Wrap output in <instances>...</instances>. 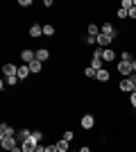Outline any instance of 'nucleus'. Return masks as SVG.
Masks as SVG:
<instances>
[{
	"instance_id": "f257e3e1",
	"label": "nucleus",
	"mask_w": 136,
	"mask_h": 152,
	"mask_svg": "<svg viewBox=\"0 0 136 152\" xmlns=\"http://www.w3.org/2000/svg\"><path fill=\"white\" fill-rule=\"evenodd\" d=\"M91 68H95V70H102V68H104L102 48H95V52H93V57H91Z\"/></svg>"
},
{
	"instance_id": "f03ea898",
	"label": "nucleus",
	"mask_w": 136,
	"mask_h": 152,
	"mask_svg": "<svg viewBox=\"0 0 136 152\" xmlns=\"http://www.w3.org/2000/svg\"><path fill=\"white\" fill-rule=\"evenodd\" d=\"M0 145H2V152H12L16 145H20L16 136H7V139H0Z\"/></svg>"
},
{
	"instance_id": "7ed1b4c3",
	"label": "nucleus",
	"mask_w": 136,
	"mask_h": 152,
	"mask_svg": "<svg viewBox=\"0 0 136 152\" xmlns=\"http://www.w3.org/2000/svg\"><path fill=\"white\" fill-rule=\"evenodd\" d=\"M79 125H82V129H93V127H95V116L93 114H84L82 121H79Z\"/></svg>"
},
{
	"instance_id": "20e7f679",
	"label": "nucleus",
	"mask_w": 136,
	"mask_h": 152,
	"mask_svg": "<svg viewBox=\"0 0 136 152\" xmlns=\"http://www.w3.org/2000/svg\"><path fill=\"white\" fill-rule=\"evenodd\" d=\"M2 73H5V77H18V66L7 61L5 66H2Z\"/></svg>"
},
{
	"instance_id": "39448f33",
	"label": "nucleus",
	"mask_w": 136,
	"mask_h": 152,
	"mask_svg": "<svg viewBox=\"0 0 136 152\" xmlns=\"http://www.w3.org/2000/svg\"><path fill=\"white\" fill-rule=\"evenodd\" d=\"M116 70H118L123 77H129V75H132V64H129V61H118Z\"/></svg>"
},
{
	"instance_id": "423d86ee",
	"label": "nucleus",
	"mask_w": 136,
	"mask_h": 152,
	"mask_svg": "<svg viewBox=\"0 0 136 152\" xmlns=\"http://www.w3.org/2000/svg\"><path fill=\"white\" fill-rule=\"evenodd\" d=\"M41 143H36L34 139H27V141H23L20 143V148H23V152H36V148H39Z\"/></svg>"
},
{
	"instance_id": "0eeeda50",
	"label": "nucleus",
	"mask_w": 136,
	"mask_h": 152,
	"mask_svg": "<svg viewBox=\"0 0 136 152\" xmlns=\"http://www.w3.org/2000/svg\"><path fill=\"white\" fill-rule=\"evenodd\" d=\"M18 132H14L12 125H7V123H2L0 125V139H7V136H16Z\"/></svg>"
},
{
	"instance_id": "6e6552de",
	"label": "nucleus",
	"mask_w": 136,
	"mask_h": 152,
	"mask_svg": "<svg viewBox=\"0 0 136 152\" xmlns=\"http://www.w3.org/2000/svg\"><path fill=\"white\" fill-rule=\"evenodd\" d=\"M20 59H23V64H32L34 59H36V52H34V50H27V48H25V50L20 52Z\"/></svg>"
},
{
	"instance_id": "1a4fd4ad",
	"label": "nucleus",
	"mask_w": 136,
	"mask_h": 152,
	"mask_svg": "<svg viewBox=\"0 0 136 152\" xmlns=\"http://www.w3.org/2000/svg\"><path fill=\"white\" fill-rule=\"evenodd\" d=\"M111 43H113V39L107 37V34H100V37H97V48H102V50H104V48H109Z\"/></svg>"
},
{
	"instance_id": "9d476101",
	"label": "nucleus",
	"mask_w": 136,
	"mask_h": 152,
	"mask_svg": "<svg viewBox=\"0 0 136 152\" xmlns=\"http://www.w3.org/2000/svg\"><path fill=\"white\" fill-rule=\"evenodd\" d=\"M95 80H97V82H100V84H104V82H109V80H111V73H109V70H107V68H102V70H97Z\"/></svg>"
},
{
	"instance_id": "9b49d317",
	"label": "nucleus",
	"mask_w": 136,
	"mask_h": 152,
	"mask_svg": "<svg viewBox=\"0 0 136 152\" xmlns=\"http://www.w3.org/2000/svg\"><path fill=\"white\" fill-rule=\"evenodd\" d=\"M100 30H102V34H107V37L116 39V27L111 25V23H104V25H100Z\"/></svg>"
},
{
	"instance_id": "f8f14e48",
	"label": "nucleus",
	"mask_w": 136,
	"mask_h": 152,
	"mask_svg": "<svg viewBox=\"0 0 136 152\" xmlns=\"http://www.w3.org/2000/svg\"><path fill=\"white\" fill-rule=\"evenodd\" d=\"M102 59L104 61H116V50H113V48H104L102 50Z\"/></svg>"
},
{
	"instance_id": "ddd939ff",
	"label": "nucleus",
	"mask_w": 136,
	"mask_h": 152,
	"mask_svg": "<svg viewBox=\"0 0 136 152\" xmlns=\"http://www.w3.org/2000/svg\"><path fill=\"white\" fill-rule=\"evenodd\" d=\"M30 75H32V70H30V66H27V64L18 66V80H27Z\"/></svg>"
},
{
	"instance_id": "4468645a",
	"label": "nucleus",
	"mask_w": 136,
	"mask_h": 152,
	"mask_svg": "<svg viewBox=\"0 0 136 152\" xmlns=\"http://www.w3.org/2000/svg\"><path fill=\"white\" fill-rule=\"evenodd\" d=\"M50 59V50L48 48H39L36 50V61H48Z\"/></svg>"
},
{
	"instance_id": "2eb2a0df",
	"label": "nucleus",
	"mask_w": 136,
	"mask_h": 152,
	"mask_svg": "<svg viewBox=\"0 0 136 152\" xmlns=\"http://www.w3.org/2000/svg\"><path fill=\"white\" fill-rule=\"evenodd\" d=\"M16 139H18V143H23V141H27V139H32V132L27 129V127H23L18 134H16Z\"/></svg>"
},
{
	"instance_id": "dca6fc26",
	"label": "nucleus",
	"mask_w": 136,
	"mask_h": 152,
	"mask_svg": "<svg viewBox=\"0 0 136 152\" xmlns=\"http://www.w3.org/2000/svg\"><path fill=\"white\" fill-rule=\"evenodd\" d=\"M86 32H89V37H100V34H102V30H100V25H95V23H91L89 27H86Z\"/></svg>"
},
{
	"instance_id": "f3484780",
	"label": "nucleus",
	"mask_w": 136,
	"mask_h": 152,
	"mask_svg": "<svg viewBox=\"0 0 136 152\" xmlns=\"http://www.w3.org/2000/svg\"><path fill=\"white\" fill-rule=\"evenodd\" d=\"M41 34H43V25L34 23V25L30 27V37H32V39H36V37H41Z\"/></svg>"
},
{
	"instance_id": "a211bd4d",
	"label": "nucleus",
	"mask_w": 136,
	"mask_h": 152,
	"mask_svg": "<svg viewBox=\"0 0 136 152\" xmlns=\"http://www.w3.org/2000/svg\"><path fill=\"white\" fill-rule=\"evenodd\" d=\"M27 66H30V70H32V75H39L41 68H43V61H36V59H34V61L27 64Z\"/></svg>"
},
{
	"instance_id": "6ab92c4d",
	"label": "nucleus",
	"mask_w": 136,
	"mask_h": 152,
	"mask_svg": "<svg viewBox=\"0 0 136 152\" xmlns=\"http://www.w3.org/2000/svg\"><path fill=\"white\" fill-rule=\"evenodd\" d=\"M68 148H71V143H68V141H64V139L57 141V150H59V152H68Z\"/></svg>"
},
{
	"instance_id": "aec40b11",
	"label": "nucleus",
	"mask_w": 136,
	"mask_h": 152,
	"mask_svg": "<svg viewBox=\"0 0 136 152\" xmlns=\"http://www.w3.org/2000/svg\"><path fill=\"white\" fill-rule=\"evenodd\" d=\"M61 139H64V141H68V143H71V141L75 139V132H73V129H66V132H64V136H61Z\"/></svg>"
},
{
	"instance_id": "412c9836",
	"label": "nucleus",
	"mask_w": 136,
	"mask_h": 152,
	"mask_svg": "<svg viewBox=\"0 0 136 152\" xmlns=\"http://www.w3.org/2000/svg\"><path fill=\"white\" fill-rule=\"evenodd\" d=\"M43 34L45 37H52L55 34V25H43Z\"/></svg>"
},
{
	"instance_id": "4be33fe9",
	"label": "nucleus",
	"mask_w": 136,
	"mask_h": 152,
	"mask_svg": "<svg viewBox=\"0 0 136 152\" xmlns=\"http://www.w3.org/2000/svg\"><path fill=\"white\" fill-rule=\"evenodd\" d=\"M5 82H7V86H16L20 80H18V77H5Z\"/></svg>"
},
{
	"instance_id": "5701e85b",
	"label": "nucleus",
	"mask_w": 136,
	"mask_h": 152,
	"mask_svg": "<svg viewBox=\"0 0 136 152\" xmlns=\"http://www.w3.org/2000/svg\"><path fill=\"white\" fill-rule=\"evenodd\" d=\"M120 59H123V61H129V64L134 61V57H132V52H127V50H125L123 55H120Z\"/></svg>"
},
{
	"instance_id": "b1692460",
	"label": "nucleus",
	"mask_w": 136,
	"mask_h": 152,
	"mask_svg": "<svg viewBox=\"0 0 136 152\" xmlns=\"http://www.w3.org/2000/svg\"><path fill=\"white\" fill-rule=\"evenodd\" d=\"M32 139L36 141V143H41V139H43V132H41V129H36V132H32Z\"/></svg>"
},
{
	"instance_id": "393cba45",
	"label": "nucleus",
	"mask_w": 136,
	"mask_h": 152,
	"mask_svg": "<svg viewBox=\"0 0 136 152\" xmlns=\"http://www.w3.org/2000/svg\"><path fill=\"white\" fill-rule=\"evenodd\" d=\"M84 75H86V77H95V75H97V70H95V68H91V66H89V68L84 70Z\"/></svg>"
},
{
	"instance_id": "a878e982",
	"label": "nucleus",
	"mask_w": 136,
	"mask_h": 152,
	"mask_svg": "<svg viewBox=\"0 0 136 152\" xmlns=\"http://www.w3.org/2000/svg\"><path fill=\"white\" fill-rule=\"evenodd\" d=\"M116 14H118V18H127V16H129V12H127V9H123V7H120Z\"/></svg>"
},
{
	"instance_id": "bb28decb",
	"label": "nucleus",
	"mask_w": 136,
	"mask_h": 152,
	"mask_svg": "<svg viewBox=\"0 0 136 152\" xmlns=\"http://www.w3.org/2000/svg\"><path fill=\"white\" fill-rule=\"evenodd\" d=\"M129 104H132V109H136V91L129 93Z\"/></svg>"
},
{
	"instance_id": "cd10ccee",
	"label": "nucleus",
	"mask_w": 136,
	"mask_h": 152,
	"mask_svg": "<svg viewBox=\"0 0 136 152\" xmlns=\"http://www.w3.org/2000/svg\"><path fill=\"white\" fill-rule=\"evenodd\" d=\"M45 152H59V150H57V143H52V145H45Z\"/></svg>"
},
{
	"instance_id": "c85d7f7f",
	"label": "nucleus",
	"mask_w": 136,
	"mask_h": 152,
	"mask_svg": "<svg viewBox=\"0 0 136 152\" xmlns=\"http://www.w3.org/2000/svg\"><path fill=\"white\" fill-rule=\"evenodd\" d=\"M18 5H20V7H32V0H20Z\"/></svg>"
},
{
	"instance_id": "c756f323",
	"label": "nucleus",
	"mask_w": 136,
	"mask_h": 152,
	"mask_svg": "<svg viewBox=\"0 0 136 152\" xmlns=\"http://www.w3.org/2000/svg\"><path fill=\"white\" fill-rule=\"evenodd\" d=\"M129 18L136 20V7H132V9H129Z\"/></svg>"
},
{
	"instance_id": "7c9ffc66",
	"label": "nucleus",
	"mask_w": 136,
	"mask_h": 152,
	"mask_svg": "<svg viewBox=\"0 0 136 152\" xmlns=\"http://www.w3.org/2000/svg\"><path fill=\"white\" fill-rule=\"evenodd\" d=\"M132 73H136V59L132 61Z\"/></svg>"
},
{
	"instance_id": "2f4dec72",
	"label": "nucleus",
	"mask_w": 136,
	"mask_h": 152,
	"mask_svg": "<svg viewBox=\"0 0 136 152\" xmlns=\"http://www.w3.org/2000/svg\"><path fill=\"white\" fill-rule=\"evenodd\" d=\"M12 152H23V148H20V145H16V148H14Z\"/></svg>"
},
{
	"instance_id": "473e14b6",
	"label": "nucleus",
	"mask_w": 136,
	"mask_h": 152,
	"mask_svg": "<svg viewBox=\"0 0 136 152\" xmlns=\"http://www.w3.org/2000/svg\"><path fill=\"white\" fill-rule=\"evenodd\" d=\"M36 152H45V145H39V148H36Z\"/></svg>"
},
{
	"instance_id": "72a5a7b5",
	"label": "nucleus",
	"mask_w": 136,
	"mask_h": 152,
	"mask_svg": "<svg viewBox=\"0 0 136 152\" xmlns=\"http://www.w3.org/2000/svg\"><path fill=\"white\" fill-rule=\"evenodd\" d=\"M79 152H91V150H89V148H86V145H84V148H82V150H79Z\"/></svg>"
},
{
	"instance_id": "f704fd0d",
	"label": "nucleus",
	"mask_w": 136,
	"mask_h": 152,
	"mask_svg": "<svg viewBox=\"0 0 136 152\" xmlns=\"http://www.w3.org/2000/svg\"><path fill=\"white\" fill-rule=\"evenodd\" d=\"M134 7H136V0H134Z\"/></svg>"
}]
</instances>
